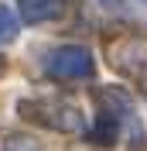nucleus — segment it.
<instances>
[{"mask_svg":"<svg viewBox=\"0 0 147 151\" xmlns=\"http://www.w3.org/2000/svg\"><path fill=\"white\" fill-rule=\"evenodd\" d=\"M48 76L51 79H89L92 76V55L86 52L82 45H65V48H55L51 58H48Z\"/></svg>","mask_w":147,"mask_h":151,"instance_id":"nucleus-1","label":"nucleus"},{"mask_svg":"<svg viewBox=\"0 0 147 151\" xmlns=\"http://www.w3.org/2000/svg\"><path fill=\"white\" fill-rule=\"evenodd\" d=\"M65 7V0H21V14L28 24H41V21L58 17Z\"/></svg>","mask_w":147,"mask_h":151,"instance_id":"nucleus-2","label":"nucleus"},{"mask_svg":"<svg viewBox=\"0 0 147 151\" xmlns=\"http://www.w3.org/2000/svg\"><path fill=\"white\" fill-rule=\"evenodd\" d=\"M17 17H14V10L10 7H4L0 4V45H10L14 38H17Z\"/></svg>","mask_w":147,"mask_h":151,"instance_id":"nucleus-3","label":"nucleus"},{"mask_svg":"<svg viewBox=\"0 0 147 151\" xmlns=\"http://www.w3.org/2000/svg\"><path fill=\"white\" fill-rule=\"evenodd\" d=\"M92 137H96L99 144H113V137H116V120L110 117V110H103V113H99V124H96Z\"/></svg>","mask_w":147,"mask_h":151,"instance_id":"nucleus-4","label":"nucleus"},{"mask_svg":"<svg viewBox=\"0 0 147 151\" xmlns=\"http://www.w3.org/2000/svg\"><path fill=\"white\" fill-rule=\"evenodd\" d=\"M7 151H38V148H34V144H28V141H10Z\"/></svg>","mask_w":147,"mask_h":151,"instance_id":"nucleus-5","label":"nucleus"},{"mask_svg":"<svg viewBox=\"0 0 147 151\" xmlns=\"http://www.w3.org/2000/svg\"><path fill=\"white\" fill-rule=\"evenodd\" d=\"M103 7H120V4H127V0H99Z\"/></svg>","mask_w":147,"mask_h":151,"instance_id":"nucleus-6","label":"nucleus"}]
</instances>
